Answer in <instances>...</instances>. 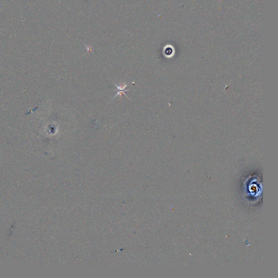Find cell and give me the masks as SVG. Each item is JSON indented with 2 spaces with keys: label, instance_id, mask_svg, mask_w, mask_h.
Segmentation results:
<instances>
[{
  "label": "cell",
  "instance_id": "cell-1",
  "mask_svg": "<svg viewBox=\"0 0 278 278\" xmlns=\"http://www.w3.org/2000/svg\"><path fill=\"white\" fill-rule=\"evenodd\" d=\"M113 83L115 84V86L117 88L118 91H121V90H123V91H129V90L125 89V88L127 86V84H124V85H120H120H116V84L115 83H114V82Z\"/></svg>",
  "mask_w": 278,
  "mask_h": 278
}]
</instances>
